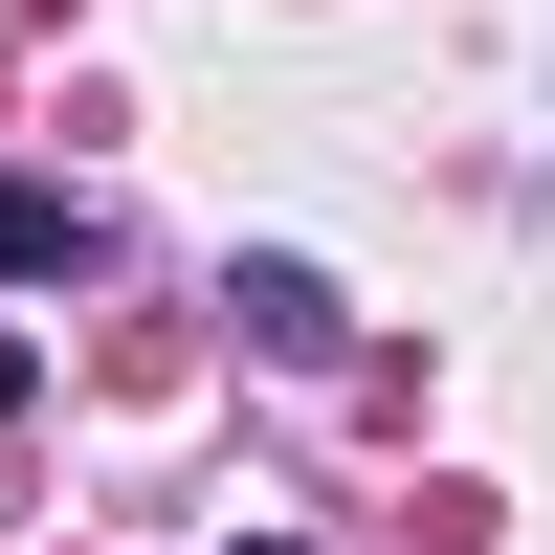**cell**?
Returning <instances> with one entry per match:
<instances>
[{
  "mask_svg": "<svg viewBox=\"0 0 555 555\" xmlns=\"http://www.w3.org/2000/svg\"><path fill=\"white\" fill-rule=\"evenodd\" d=\"M222 311H245V356H289V378L356 334V311H334V267H289V245H245V267H222Z\"/></svg>",
  "mask_w": 555,
  "mask_h": 555,
  "instance_id": "6da1fadb",
  "label": "cell"
},
{
  "mask_svg": "<svg viewBox=\"0 0 555 555\" xmlns=\"http://www.w3.org/2000/svg\"><path fill=\"white\" fill-rule=\"evenodd\" d=\"M222 555H289V533H222Z\"/></svg>",
  "mask_w": 555,
  "mask_h": 555,
  "instance_id": "3957f363",
  "label": "cell"
},
{
  "mask_svg": "<svg viewBox=\"0 0 555 555\" xmlns=\"http://www.w3.org/2000/svg\"><path fill=\"white\" fill-rule=\"evenodd\" d=\"M0 289H89V201H44V178H0Z\"/></svg>",
  "mask_w": 555,
  "mask_h": 555,
  "instance_id": "7a4b0ae2",
  "label": "cell"
}]
</instances>
